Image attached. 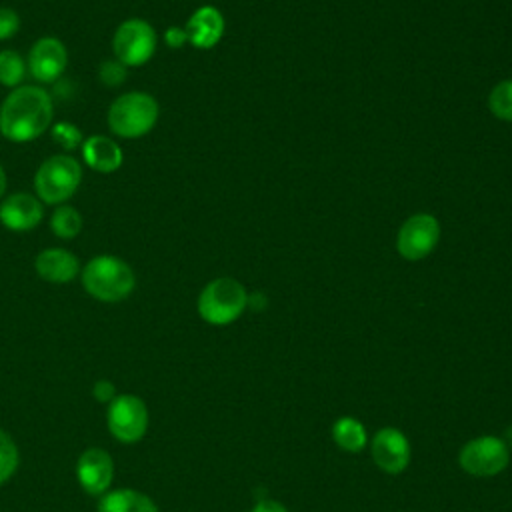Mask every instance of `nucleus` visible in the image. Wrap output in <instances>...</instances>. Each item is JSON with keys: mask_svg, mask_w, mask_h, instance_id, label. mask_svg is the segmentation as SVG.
<instances>
[{"mask_svg": "<svg viewBox=\"0 0 512 512\" xmlns=\"http://www.w3.org/2000/svg\"><path fill=\"white\" fill-rule=\"evenodd\" d=\"M440 240V224L432 214H414L398 230L396 248L406 260L426 258Z\"/></svg>", "mask_w": 512, "mask_h": 512, "instance_id": "9", "label": "nucleus"}, {"mask_svg": "<svg viewBox=\"0 0 512 512\" xmlns=\"http://www.w3.org/2000/svg\"><path fill=\"white\" fill-rule=\"evenodd\" d=\"M44 216L42 202L26 192H18L8 196L0 204V222L14 232H26L40 224Z\"/></svg>", "mask_w": 512, "mask_h": 512, "instance_id": "13", "label": "nucleus"}, {"mask_svg": "<svg viewBox=\"0 0 512 512\" xmlns=\"http://www.w3.org/2000/svg\"><path fill=\"white\" fill-rule=\"evenodd\" d=\"M186 38L194 48L208 50L216 46L224 34V16L214 6H200L186 22Z\"/></svg>", "mask_w": 512, "mask_h": 512, "instance_id": "14", "label": "nucleus"}, {"mask_svg": "<svg viewBox=\"0 0 512 512\" xmlns=\"http://www.w3.org/2000/svg\"><path fill=\"white\" fill-rule=\"evenodd\" d=\"M158 120V102L146 92H126L108 108V126L120 138H140Z\"/></svg>", "mask_w": 512, "mask_h": 512, "instance_id": "3", "label": "nucleus"}, {"mask_svg": "<svg viewBox=\"0 0 512 512\" xmlns=\"http://www.w3.org/2000/svg\"><path fill=\"white\" fill-rule=\"evenodd\" d=\"M68 62L66 46L54 38V36H44L36 40V44L30 48L28 54V68L30 74L38 82H54L60 78Z\"/></svg>", "mask_w": 512, "mask_h": 512, "instance_id": "12", "label": "nucleus"}, {"mask_svg": "<svg viewBox=\"0 0 512 512\" xmlns=\"http://www.w3.org/2000/svg\"><path fill=\"white\" fill-rule=\"evenodd\" d=\"M52 122V100L40 86L14 88L0 106V134L10 142H30Z\"/></svg>", "mask_w": 512, "mask_h": 512, "instance_id": "1", "label": "nucleus"}, {"mask_svg": "<svg viewBox=\"0 0 512 512\" xmlns=\"http://www.w3.org/2000/svg\"><path fill=\"white\" fill-rule=\"evenodd\" d=\"M20 28V16L6 6H0V40L12 38Z\"/></svg>", "mask_w": 512, "mask_h": 512, "instance_id": "25", "label": "nucleus"}, {"mask_svg": "<svg viewBox=\"0 0 512 512\" xmlns=\"http://www.w3.org/2000/svg\"><path fill=\"white\" fill-rule=\"evenodd\" d=\"M248 306L252 308V310H262V308H266V296L264 294H260V292H254V294H248Z\"/></svg>", "mask_w": 512, "mask_h": 512, "instance_id": "29", "label": "nucleus"}, {"mask_svg": "<svg viewBox=\"0 0 512 512\" xmlns=\"http://www.w3.org/2000/svg\"><path fill=\"white\" fill-rule=\"evenodd\" d=\"M250 512H288V508L284 504H280L278 500H272V498H264L260 502H256L252 506Z\"/></svg>", "mask_w": 512, "mask_h": 512, "instance_id": "28", "label": "nucleus"}, {"mask_svg": "<svg viewBox=\"0 0 512 512\" xmlns=\"http://www.w3.org/2000/svg\"><path fill=\"white\" fill-rule=\"evenodd\" d=\"M248 306L246 288L234 278H216L198 296V314L214 326H226L240 318Z\"/></svg>", "mask_w": 512, "mask_h": 512, "instance_id": "4", "label": "nucleus"}, {"mask_svg": "<svg viewBox=\"0 0 512 512\" xmlns=\"http://www.w3.org/2000/svg\"><path fill=\"white\" fill-rule=\"evenodd\" d=\"M98 512H158V508L146 494L130 488H120L106 492L100 498Z\"/></svg>", "mask_w": 512, "mask_h": 512, "instance_id": "17", "label": "nucleus"}, {"mask_svg": "<svg viewBox=\"0 0 512 512\" xmlns=\"http://www.w3.org/2000/svg\"><path fill=\"white\" fill-rule=\"evenodd\" d=\"M4 190H6V174H4V168L0 166V196L4 194Z\"/></svg>", "mask_w": 512, "mask_h": 512, "instance_id": "31", "label": "nucleus"}, {"mask_svg": "<svg viewBox=\"0 0 512 512\" xmlns=\"http://www.w3.org/2000/svg\"><path fill=\"white\" fill-rule=\"evenodd\" d=\"M76 476L80 486L92 494L102 496L112 484L114 476V462L108 452L102 448H88L80 454L76 464Z\"/></svg>", "mask_w": 512, "mask_h": 512, "instance_id": "11", "label": "nucleus"}, {"mask_svg": "<svg viewBox=\"0 0 512 512\" xmlns=\"http://www.w3.org/2000/svg\"><path fill=\"white\" fill-rule=\"evenodd\" d=\"M148 408L134 394L114 396L108 404V430L120 442H136L146 434Z\"/></svg>", "mask_w": 512, "mask_h": 512, "instance_id": "8", "label": "nucleus"}, {"mask_svg": "<svg viewBox=\"0 0 512 512\" xmlns=\"http://www.w3.org/2000/svg\"><path fill=\"white\" fill-rule=\"evenodd\" d=\"M164 40H166V44H168L170 48H180L184 42H188V38H186V30H184V28H176V26H172V28H168V30H166Z\"/></svg>", "mask_w": 512, "mask_h": 512, "instance_id": "27", "label": "nucleus"}, {"mask_svg": "<svg viewBox=\"0 0 512 512\" xmlns=\"http://www.w3.org/2000/svg\"><path fill=\"white\" fill-rule=\"evenodd\" d=\"M18 468V448L12 438L0 430V484L6 482Z\"/></svg>", "mask_w": 512, "mask_h": 512, "instance_id": "22", "label": "nucleus"}, {"mask_svg": "<svg viewBox=\"0 0 512 512\" xmlns=\"http://www.w3.org/2000/svg\"><path fill=\"white\" fill-rule=\"evenodd\" d=\"M490 112L506 122H512V78L498 82L488 96Z\"/></svg>", "mask_w": 512, "mask_h": 512, "instance_id": "20", "label": "nucleus"}, {"mask_svg": "<svg viewBox=\"0 0 512 512\" xmlns=\"http://www.w3.org/2000/svg\"><path fill=\"white\" fill-rule=\"evenodd\" d=\"M50 226L54 230V234L58 238H64V240H70V238H76L82 230V216L76 208L72 206H58L50 218Z\"/></svg>", "mask_w": 512, "mask_h": 512, "instance_id": "19", "label": "nucleus"}, {"mask_svg": "<svg viewBox=\"0 0 512 512\" xmlns=\"http://www.w3.org/2000/svg\"><path fill=\"white\" fill-rule=\"evenodd\" d=\"M82 156H84V162L92 170L102 172V174H110L122 166L120 146L112 138L102 136V134L88 136L82 142Z\"/></svg>", "mask_w": 512, "mask_h": 512, "instance_id": "16", "label": "nucleus"}, {"mask_svg": "<svg viewBox=\"0 0 512 512\" xmlns=\"http://www.w3.org/2000/svg\"><path fill=\"white\" fill-rule=\"evenodd\" d=\"M332 440L336 442L338 448H342L346 452H360L366 448L368 434L360 420H356L352 416H340L332 424Z\"/></svg>", "mask_w": 512, "mask_h": 512, "instance_id": "18", "label": "nucleus"}, {"mask_svg": "<svg viewBox=\"0 0 512 512\" xmlns=\"http://www.w3.org/2000/svg\"><path fill=\"white\" fill-rule=\"evenodd\" d=\"M24 72V60L16 50H0V84L12 88L22 82Z\"/></svg>", "mask_w": 512, "mask_h": 512, "instance_id": "21", "label": "nucleus"}, {"mask_svg": "<svg viewBox=\"0 0 512 512\" xmlns=\"http://www.w3.org/2000/svg\"><path fill=\"white\" fill-rule=\"evenodd\" d=\"M510 462V450L498 436H476L458 452V464L464 472L476 478L500 474Z\"/></svg>", "mask_w": 512, "mask_h": 512, "instance_id": "6", "label": "nucleus"}, {"mask_svg": "<svg viewBox=\"0 0 512 512\" xmlns=\"http://www.w3.org/2000/svg\"><path fill=\"white\" fill-rule=\"evenodd\" d=\"M82 284L90 296L102 302L124 300L136 284L132 268L116 256H96L82 270Z\"/></svg>", "mask_w": 512, "mask_h": 512, "instance_id": "2", "label": "nucleus"}, {"mask_svg": "<svg viewBox=\"0 0 512 512\" xmlns=\"http://www.w3.org/2000/svg\"><path fill=\"white\" fill-rule=\"evenodd\" d=\"M36 272L42 280L54 284H66L80 272L78 258L62 248H46L36 256Z\"/></svg>", "mask_w": 512, "mask_h": 512, "instance_id": "15", "label": "nucleus"}, {"mask_svg": "<svg viewBox=\"0 0 512 512\" xmlns=\"http://www.w3.org/2000/svg\"><path fill=\"white\" fill-rule=\"evenodd\" d=\"M112 50L124 66H142L156 50V32L146 20H124L114 32Z\"/></svg>", "mask_w": 512, "mask_h": 512, "instance_id": "7", "label": "nucleus"}, {"mask_svg": "<svg viewBox=\"0 0 512 512\" xmlns=\"http://www.w3.org/2000/svg\"><path fill=\"white\" fill-rule=\"evenodd\" d=\"M82 180V168L70 154H54L46 158L34 176L38 198L46 204H62L68 200Z\"/></svg>", "mask_w": 512, "mask_h": 512, "instance_id": "5", "label": "nucleus"}, {"mask_svg": "<svg viewBox=\"0 0 512 512\" xmlns=\"http://www.w3.org/2000/svg\"><path fill=\"white\" fill-rule=\"evenodd\" d=\"M370 452L376 466L386 474H400L410 464V442L406 434L394 426H384L374 434Z\"/></svg>", "mask_w": 512, "mask_h": 512, "instance_id": "10", "label": "nucleus"}, {"mask_svg": "<svg viewBox=\"0 0 512 512\" xmlns=\"http://www.w3.org/2000/svg\"><path fill=\"white\" fill-rule=\"evenodd\" d=\"M52 138L56 144H60L64 150H74L82 146V132L70 124V122H58L52 126Z\"/></svg>", "mask_w": 512, "mask_h": 512, "instance_id": "23", "label": "nucleus"}, {"mask_svg": "<svg viewBox=\"0 0 512 512\" xmlns=\"http://www.w3.org/2000/svg\"><path fill=\"white\" fill-rule=\"evenodd\" d=\"M98 76L106 86H118L126 78V66L120 60H106L100 64Z\"/></svg>", "mask_w": 512, "mask_h": 512, "instance_id": "24", "label": "nucleus"}, {"mask_svg": "<svg viewBox=\"0 0 512 512\" xmlns=\"http://www.w3.org/2000/svg\"><path fill=\"white\" fill-rule=\"evenodd\" d=\"M92 394L100 402H112L114 400V386L108 380H98L92 388Z\"/></svg>", "mask_w": 512, "mask_h": 512, "instance_id": "26", "label": "nucleus"}, {"mask_svg": "<svg viewBox=\"0 0 512 512\" xmlns=\"http://www.w3.org/2000/svg\"><path fill=\"white\" fill-rule=\"evenodd\" d=\"M502 440H504V444L508 446V450H512V424L504 430V436H502Z\"/></svg>", "mask_w": 512, "mask_h": 512, "instance_id": "30", "label": "nucleus"}]
</instances>
